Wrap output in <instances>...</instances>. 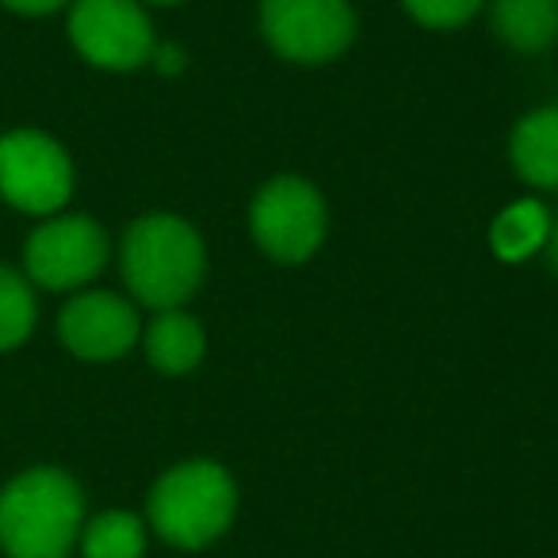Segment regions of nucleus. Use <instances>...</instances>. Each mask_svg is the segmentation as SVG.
Listing matches in <instances>:
<instances>
[{
  "label": "nucleus",
  "mask_w": 558,
  "mask_h": 558,
  "mask_svg": "<svg viewBox=\"0 0 558 558\" xmlns=\"http://www.w3.org/2000/svg\"><path fill=\"white\" fill-rule=\"evenodd\" d=\"M85 527V494L58 466H32L0 489V547L9 558H65Z\"/></svg>",
  "instance_id": "2"
},
{
  "label": "nucleus",
  "mask_w": 558,
  "mask_h": 558,
  "mask_svg": "<svg viewBox=\"0 0 558 558\" xmlns=\"http://www.w3.org/2000/svg\"><path fill=\"white\" fill-rule=\"evenodd\" d=\"M329 233V207L318 184L299 172H279L248 203V238L276 264H306Z\"/></svg>",
  "instance_id": "4"
},
{
  "label": "nucleus",
  "mask_w": 558,
  "mask_h": 558,
  "mask_svg": "<svg viewBox=\"0 0 558 558\" xmlns=\"http://www.w3.org/2000/svg\"><path fill=\"white\" fill-rule=\"evenodd\" d=\"M149 65H154L157 73H165V77H177V73L187 70V54H184V47H177V43H157Z\"/></svg>",
  "instance_id": "17"
},
{
  "label": "nucleus",
  "mask_w": 558,
  "mask_h": 558,
  "mask_svg": "<svg viewBox=\"0 0 558 558\" xmlns=\"http://www.w3.org/2000/svg\"><path fill=\"white\" fill-rule=\"evenodd\" d=\"M108 233L88 215H50L27 238L24 271L47 291L88 288L108 264Z\"/></svg>",
  "instance_id": "8"
},
{
  "label": "nucleus",
  "mask_w": 558,
  "mask_h": 558,
  "mask_svg": "<svg viewBox=\"0 0 558 558\" xmlns=\"http://www.w3.org/2000/svg\"><path fill=\"white\" fill-rule=\"evenodd\" d=\"M402 9L428 32H459L486 9V0H402Z\"/></svg>",
  "instance_id": "16"
},
{
  "label": "nucleus",
  "mask_w": 558,
  "mask_h": 558,
  "mask_svg": "<svg viewBox=\"0 0 558 558\" xmlns=\"http://www.w3.org/2000/svg\"><path fill=\"white\" fill-rule=\"evenodd\" d=\"M256 24L271 54L291 65H326L356 39L349 0H260Z\"/></svg>",
  "instance_id": "5"
},
{
  "label": "nucleus",
  "mask_w": 558,
  "mask_h": 558,
  "mask_svg": "<svg viewBox=\"0 0 558 558\" xmlns=\"http://www.w3.org/2000/svg\"><path fill=\"white\" fill-rule=\"evenodd\" d=\"M547 238H550V210L547 203L532 199V195L512 199L489 222V253L505 264H524L532 256H539L547 248Z\"/></svg>",
  "instance_id": "13"
},
{
  "label": "nucleus",
  "mask_w": 558,
  "mask_h": 558,
  "mask_svg": "<svg viewBox=\"0 0 558 558\" xmlns=\"http://www.w3.org/2000/svg\"><path fill=\"white\" fill-rule=\"evenodd\" d=\"M119 268L131 303L154 314L180 311L207 279V245L187 218L172 210H149L126 226Z\"/></svg>",
  "instance_id": "1"
},
{
  "label": "nucleus",
  "mask_w": 558,
  "mask_h": 558,
  "mask_svg": "<svg viewBox=\"0 0 558 558\" xmlns=\"http://www.w3.org/2000/svg\"><path fill=\"white\" fill-rule=\"evenodd\" d=\"M0 195L24 215H58L73 195V161L62 142L43 131L4 134L0 138Z\"/></svg>",
  "instance_id": "7"
},
{
  "label": "nucleus",
  "mask_w": 558,
  "mask_h": 558,
  "mask_svg": "<svg viewBox=\"0 0 558 558\" xmlns=\"http://www.w3.org/2000/svg\"><path fill=\"white\" fill-rule=\"evenodd\" d=\"M81 550H85V558H142L146 524L123 509L100 512L81 527Z\"/></svg>",
  "instance_id": "14"
},
{
  "label": "nucleus",
  "mask_w": 558,
  "mask_h": 558,
  "mask_svg": "<svg viewBox=\"0 0 558 558\" xmlns=\"http://www.w3.org/2000/svg\"><path fill=\"white\" fill-rule=\"evenodd\" d=\"M58 337L77 360L108 364L142 341L138 306L116 291H81L58 314Z\"/></svg>",
  "instance_id": "9"
},
{
  "label": "nucleus",
  "mask_w": 558,
  "mask_h": 558,
  "mask_svg": "<svg viewBox=\"0 0 558 558\" xmlns=\"http://www.w3.org/2000/svg\"><path fill=\"white\" fill-rule=\"evenodd\" d=\"M0 138H4V134H0Z\"/></svg>",
  "instance_id": "21"
},
{
  "label": "nucleus",
  "mask_w": 558,
  "mask_h": 558,
  "mask_svg": "<svg viewBox=\"0 0 558 558\" xmlns=\"http://www.w3.org/2000/svg\"><path fill=\"white\" fill-rule=\"evenodd\" d=\"M142 349H146L154 372L187 375L207 356V329L184 306L180 311H157L149 326H142Z\"/></svg>",
  "instance_id": "11"
},
{
  "label": "nucleus",
  "mask_w": 558,
  "mask_h": 558,
  "mask_svg": "<svg viewBox=\"0 0 558 558\" xmlns=\"http://www.w3.org/2000/svg\"><path fill=\"white\" fill-rule=\"evenodd\" d=\"M238 512V486L215 459H187L165 471L149 489V524L165 543L199 550L230 527Z\"/></svg>",
  "instance_id": "3"
},
{
  "label": "nucleus",
  "mask_w": 558,
  "mask_h": 558,
  "mask_svg": "<svg viewBox=\"0 0 558 558\" xmlns=\"http://www.w3.org/2000/svg\"><path fill=\"white\" fill-rule=\"evenodd\" d=\"M35 322H39V303L32 279L0 264V352L20 349L35 333Z\"/></svg>",
  "instance_id": "15"
},
{
  "label": "nucleus",
  "mask_w": 558,
  "mask_h": 558,
  "mask_svg": "<svg viewBox=\"0 0 558 558\" xmlns=\"http://www.w3.org/2000/svg\"><path fill=\"white\" fill-rule=\"evenodd\" d=\"M543 256H547V264L558 271V215H550V238H547V248H543Z\"/></svg>",
  "instance_id": "19"
},
{
  "label": "nucleus",
  "mask_w": 558,
  "mask_h": 558,
  "mask_svg": "<svg viewBox=\"0 0 558 558\" xmlns=\"http://www.w3.org/2000/svg\"><path fill=\"white\" fill-rule=\"evenodd\" d=\"M70 43L88 65L131 73L149 65L157 35L142 0H73Z\"/></svg>",
  "instance_id": "6"
},
{
  "label": "nucleus",
  "mask_w": 558,
  "mask_h": 558,
  "mask_svg": "<svg viewBox=\"0 0 558 558\" xmlns=\"http://www.w3.org/2000/svg\"><path fill=\"white\" fill-rule=\"evenodd\" d=\"M489 27L517 54H547L558 43V0H486Z\"/></svg>",
  "instance_id": "12"
},
{
  "label": "nucleus",
  "mask_w": 558,
  "mask_h": 558,
  "mask_svg": "<svg viewBox=\"0 0 558 558\" xmlns=\"http://www.w3.org/2000/svg\"><path fill=\"white\" fill-rule=\"evenodd\" d=\"M0 4L20 12V16H50V12L65 9V4H73V0H0Z\"/></svg>",
  "instance_id": "18"
},
{
  "label": "nucleus",
  "mask_w": 558,
  "mask_h": 558,
  "mask_svg": "<svg viewBox=\"0 0 558 558\" xmlns=\"http://www.w3.org/2000/svg\"><path fill=\"white\" fill-rule=\"evenodd\" d=\"M142 4H161V9H172V4H184V0H142Z\"/></svg>",
  "instance_id": "20"
},
{
  "label": "nucleus",
  "mask_w": 558,
  "mask_h": 558,
  "mask_svg": "<svg viewBox=\"0 0 558 558\" xmlns=\"http://www.w3.org/2000/svg\"><path fill=\"white\" fill-rule=\"evenodd\" d=\"M509 165L535 192H558V104H543L517 119L509 134Z\"/></svg>",
  "instance_id": "10"
}]
</instances>
